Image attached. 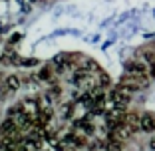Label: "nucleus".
Wrapping results in <instances>:
<instances>
[{
    "label": "nucleus",
    "instance_id": "obj_8",
    "mask_svg": "<svg viewBox=\"0 0 155 151\" xmlns=\"http://www.w3.org/2000/svg\"><path fill=\"white\" fill-rule=\"evenodd\" d=\"M20 38H22V36H20V34H14V36L10 38V44H16V42H18Z\"/></svg>",
    "mask_w": 155,
    "mask_h": 151
},
{
    "label": "nucleus",
    "instance_id": "obj_6",
    "mask_svg": "<svg viewBox=\"0 0 155 151\" xmlns=\"http://www.w3.org/2000/svg\"><path fill=\"white\" fill-rule=\"evenodd\" d=\"M60 96H62V90H60L58 86H54L52 90H48V94H46V100H48V101H56Z\"/></svg>",
    "mask_w": 155,
    "mask_h": 151
},
{
    "label": "nucleus",
    "instance_id": "obj_2",
    "mask_svg": "<svg viewBox=\"0 0 155 151\" xmlns=\"http://www.w3.org/2000/svg\"><path fill=\"white\" fill-rule=\"evenodd\" d=\"M22 103V111L28 115H32V117H36L38 111L42 110V105H40V100H36V97H28V100L20 101Z\"/></svg>",
    "mask_w": 155,
    "mask_h": 151
},
{
    "label": "nucleus",
    "instance_id": "obj_3",
    "mask_svg": "<svg viewBox=\"0 0 155 151\" xmlns=\"http://www.w3.org/2000/svg\"><path fill=\"white\" fill-rule=\"evenodd\" d=\"M52 111L50 110H40L38 111V115L34 117V121H36V129H44V127H48V123L52 121Z\"/></svg>",
    "mask_w": 155,
    "mask_h": 151
},
{
    "label": "nucleus",
    "instance_id": "obj_1",
    "mask_svg": "<svg viewBox=\"0 0 155 151\" xmlns=\"http://www.w3.org/2000/svg\"><path fill=\"white\" fill-rule=\"evenodd\" d=\"M16 135H20L16 121H14L12 117L4 119V121L0 123V139H12V137H16Z\"/></svg>",
    "mask_w": 155,
    "mask_h": 151
},
{
    "label": "nucleus",
    "instance_id": "obj_7",
    "mask_svg": "<svg viewBox=\"0 0 155 151\" xmlns=\"http://www.w3.org/2000/svg\"><path fill=\"white\" fill-rule=\"evenodd\" d=\"M20 64H24V66H36L38 62H36V60H20Z\"/></svg>",
    "mask_w": 155,
    "mask_h": 151
},
{
    "label": "nucleus",
    "instance_id": "obj_4",
    "mask_svg": "<svg viewBox=\"0 0 155 151\" xmlns=\"http://www.w3.org/2000/svg\"><path fill=\"white\" fill-rule=\"evenodd\" d=\"M18 87H20V78L18 76H8V80L4 82V87H2V96H6L10 92H16Z\"/></svg>",
    "mask_w": 155,
    "mask_h": 151
},
{
    "label": "nucleus",
    "instance_id": "obj_5",
    "mask_svg": "<svg viewBox=\"0 0 155 151\" xmlns=\"http://www.w3.org/2000/svg\"><path fill=\"white\" fill-rule=\"evenodd\" d=\"M38 80H42V82H50V84H52V68H50V66H46V68L40 70V74H38Z\"/></svg>",
    "mask_w": 155,
    "mask_h": 151
},
{
    "label": "nucleus",
    "instance_id": "obj_9",
    "mask_svg": "<svg viewBox=\"0 0 155 151\" xmlns=\"http://www.w3.org/2000/svg\"><path fill=\"white\" fill-rule=\"evenodd\" d=\"M30 2H36V0H30Z\"/></svg>",
    "mask_w": 155,
    "mask_h": 151
}]
</instances>
